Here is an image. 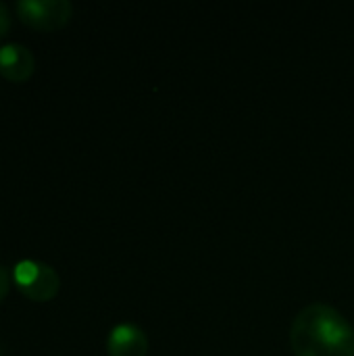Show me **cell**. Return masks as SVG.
<instances>
[{"instance_id": "cell-1", "label": "cell", "mask_w": 354, "mask_h": 356, "mask_svg": "<svg viewBox=\"0 0 354 356\" xmlns=\"http://www.w3.org/2000/svg\"><path fill=\"white\" fill-rule=\"evenodd\" d=\"M290 346L296 356H354V327L334 307L313 302L294 317Z\"/></svg>"}, {"instance_id": "cell-2", "label": "cell", "mask_w": 354, "mask_h": 356, "mask_svg": "<svg viewBox=\"0 0 354 356\" xmlns=\"http://www.w3.org/2000/svg\"><path fill=\"white\" fill-rule=\"evenodd\" d=\"M13 284L15 288L31 302H50L61 290V277L44 261L23 259L13 267Z\"/></svg>"}, {"instance_id": "cell-3", "label": "cell", "mask_w": 354, "mask_h": 356, "mask_svg": "<svg viewBox=\"0 0 354 356\" xmlns=\"http://www.w3.org/2000/svg\"><path fill=\"white\" fill-rule=\"evenodd\" d=\"M15 13L31 29L56 31L71 21L73 4L69 0H19Z\"/></svg>"}, {"instance_id": "cell-4", "label": "cell", "mask_w": 354, "mask_h": 356, "mask_svg": "<svg viewBox=\"0 0 354 356\" xmlns=\"http://www.w3.org/2000/svg\"><path fill=\"white\" fill-rule=\"evenodd\" d=\"M148 348V336L136 323H119L106 336L108 356H146Z\"/></svg>"}, {"instance_id": "cell-5", "label": "cell", "mask_w": 354, "mask_h": 356, "mask_svg": "<svg viewBox=\"0 0 354 356\" xmlns=\"http://www.w3.org/2000/svg\"><path fill=\"white\" fill-rule=\"evenodd\" d=\"M35 58L31 50L19 42H8L0 46V75L13 83L27 81L33 75Z\"/></svg>"}, {"instance_id": "cell-6", "label": "cell", "mask_w": 354, "mask_h": 356, "mask_svg": "<svg viewBox=\"0 0 354 356\" xmlns=\"http://www.w3.org/2000/svg\"><path fill=\"white\" fill-rule=\"evenodd\" d=\"M10 10H8V6L4 4V2H0V40L8 33V29H10Z\"/></svg>"}, {"instance_id": "cell-7", "label": "cell", "mask_w": 354, "mask_h": 356, "mask_svg": "<svg viewBox=\"0 0 354 356\" xmlns=\"http://www.w3.org/2000/svg\"><path fill=\"white\" fill-rule=\"evenodd\" d=\"M10 273L0 265V302L6 298V294H8V288H10Z\"/></svg>"}, {"instance_id": "cell-8", "label": "cell", "mask_w": 354, "mask_h": 356, "mask_svg": "<svg viewBox=\"0 0 354 356\" xmlns=\"http://www.w3.org/2000/svg\"><path fill=\"white\" fill-rule=\"evenodd\" d=\"M0 356H2V350H0Z\"/></svg>"}]
</instances>
